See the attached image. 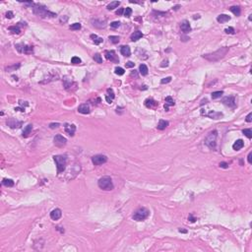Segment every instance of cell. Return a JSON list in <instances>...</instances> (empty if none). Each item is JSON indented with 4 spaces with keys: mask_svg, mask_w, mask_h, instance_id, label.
I'll return each mask as SVG.
<instances>
[{
    "mask_svg": "<svg viewBox=\"0 0 252 252\" xmlns=\"http://www.w3.org/2000/svg\"><path fill=\"white\" fill-rule=\"evenodd\" d=\"M120 52H121V54H122L123 56H126V57L130 56V54H131L130 47L128 46V45H122V46H121V48H120Z\"/></svg>",
    "mask_w": 252,
    "mask_h": 252,
    "instance_id": "cell-21",
    "label": "cell"
},
{
    "mask_svg": "<svg viewBox=\"0 0 252 252\" xmlns=\"http://www.w3.org/2000/svg\"><path fill=\"white\" fill-rule=\"evenodd\" d=\"M149 215H150V211L148 210L147 208L142 207V208L137 209L134 212V214L132 215V218L135 220H137V222H141V220H146L148 217H149Z\"/></svg>",
    "mask_w": 252,
    "mask_h": 252,
    "instance_id": "cell-5",
    "label": "cell"
},
{
    "mask_svg": "<svg viewBox=\"0 0 252 252\" xmlns=\"http://www.w3.org/2000/svg\"><path fill=\"white\" fill-rule=\"evenodd\" d=\"M90 37L93 40V42H94V44H100V43H101V42H103V41H104V40H103V37H98L97 35H94V34H93V35H91V36H90Z\"/></svg>",
    "mask_w": 252,
    "mask_h": 252,
    "instance_id": "cell-28",
    "label": "cell"
},
{
    "mask_svg": "<svg viewBox=\"0 0 252 252\" xmlns=\"http://www.w3.org/2000/svg\"><path fill=\"white\" fill-rule=\"evenodd\" d=\"M170 81H171V77L169 76V77L162 79V80H161V84H168V83H169Z\"/></svg>",
    "mask_w": 252,
    "mask_h": 252,
    "instance_id": "cell-45",
    "label": "cell"
},
{
    "mask_svg": "<svg viewBox=\"0 0 252 252\" xmlns=\"http://www.w3.org/2000/svg\"><path fill=\"white\" fill-rule=\"evenodd\" d=\"M13 16H14V14H13L12 11H8V12L6 13V18H7V19H12Z\"/></svg>",
    "mask_w": 252,
    "mask_h": 252,
    "instance_id": "cell-47",
    "label": "cell"
},
{
    "mask_svg": "<svg viewBox=\"0 0 252 252\" xmlns=\"http://www.w3.org/2000/svg\"><path fill=\"white\" fill-rule=\"evenodd\" d=\"M231 20V17L229 15H226V14H220V15H219L218 17H217V21L219 22V23H226V22H229Z\"/></svg>",
    "mask_w": 252,
    "mask_h": 252,
    "instance_id": "cell-23",
    "label": "cell"
},
{
    "mask_svg": "<svg viewBox=\"0 0 252 252\" xmlns=\"http://www.w3.org/2000/svg\"><path fill=\"white\" fill-rule=\"evenodd\" d=\"M246 121L247 122H251L252 121V112L248 113V115L246 116Z\"/></svg>",
    "mask_w": 252,
    "mask_h": 252,
    "instance_id": "cell-53",
    "label": "cell"
},
{
    "mask_svg": "<svg viewBox=\"0 0 252 252\" xmlns=\"http://www.w3.org/2000/svg\"><path fill=\"white\" fill-rule=\"evenodd\" d=\"M220 168H229V163L223 162V163H220Z\"/></svg>",
    "mask_w": 252,
    "mask_h": 252,
    "instance_id": "cell-50",
    "label": "cell"
},
{
    "mask_svg": "<svg viewBox=\"0 0 252 252\" xmlns=\"http://www.w3.org/2000/svg\"><path fill=\"white\" fill-rule=\"evenodd\" d=\"M63 85H64V88L67 90V91H72V86L74 87H77V85L75 82H73V80L69 77H64L63 79Z\"/></svg>",
    "mask_w": 252,
    "mask_h": 252,
    "instance_id": "cell-12",
    "label": "cell"
},
{
    "mask_svg": "<svg viewBox=\"0 0 252 252\" xmlns=\"http://www.w3.org/2000/svg\"><path fill=\"white\" fill-rule=\"evenodd\" d=\"M251 157H252V153L250 152V153H249V154H248V157H247V160H248V163H252Z\"/></svg>",
    "mask_w": 252,
    "mask_h": 252,
    "instance_id": "cell-55",
    "label": "cell"
},
{
    "mask_svg": "<svg viewBox=\"0 0 252 252\" xmlns=\"http://www.w3.org/2000/svg\"><path fill=\"white\" fill-rule=\"evenodd\" d=\"M243 146H244V142L242 141L241 139H238V140H236V141L233 143L232 149H233L234 151H239L240 149L243 148Z\"/></svg>",
    "mask_w": 252,
    "mask_h": 252,
    "instance_id": "cell-20",
    "label": "cell"
},
{
    "mask_svg": "<svg viewBox=\"0 0 252 252\" xmlns=\"http://www.w3.org/2000/svg\"><path fill=\"white\" fill-rule=\"evenodd\" d=\"M20 63H18V64H14V65H11V66H8V67H6V71L7 72H11V71H16L18 68H20Z\"/></svg>",
    "mask_w": 252,
    "mask_h": 252,
    "instance_id": "cell-33",
    "label": "cell"
},
{
    "mask_svg": "<svg viewBox=\"0 0 252 252\" xmlns=\"http://www.w3.org/2000/svg\"><path fill=\"white\" fill-rule=\"evenodd\" d=\"M223 94H224V92H223V91H217V92H213V93H212V99H213V100L219 99V98H220V97L223 96Z\"/></svg>",
    "mask_w": 252,
    "mask_h": 252,
    "instance_id": "cell-34",
    "label": "cell"
},
{
    "mask_svg": "<svg viewBox=\"0 0 252 252\" xmlns=\"http://www.w3.org/2000/svg\"><path fill=\"white\" fill-rule=\"evenodd\" d=\"M180 29H181V31L183 32L184 34L189 33V32L191 31V27H190L189 22L187 21V20H184V21L181 22V23H180Z\"/></svg>",
    "mask_w": 252,
    "mask_h": 252,
    "instance_id": "cell-15",
    "label": "cell"
},
{
    "mask_svg": "<svg viewBox=\"0 0 252 252\" xmlns=\"http://www.w3.org/2000/svg\"><path fill=\"white\" fill-rule=\"evenodd\" d=\"M143 37V34H142V32L140 31H136L134 32L133 34L131 35V37H130V40H131L132 42H137L138 40H140L141 37Z\"/></svg>",
    "mask_w": 252,
    "mask_h": 252,
    "instance_id": "cell-24",
    "label": "cell"
},
{
    "mask_svg": "<svg viewBox=\"0 0 252 252\" xmlns=\"http://www.w3.org/2000/svg\"><path fill=\"white\" fill-rule=\"evenodd\" d=\"M145 105L147 106L148 108H155L158 105V103L153 99H147L145 100Z\"/></svg>",
    "mask_w": 252,
    "mask_h": 252,
    "instance_id": "cell-22",
    "label": "cell"
},
{
    "mask_svg": "<svg viewBox=\"0 0 252 252\" xmlns=\"http://www.w3.org/2000/svg\"><path fill=\"white\" fill-rule=\"evenodd\" d=\"M178 8H179V5H176L173 9H174V10H178Z\"/></svg>",
    "mask_w": 252,
    "mask_h": 252,
    "instance_id": "cell-60",
    "label": "cell"
},
{
    "mask_svg": "<svg viewBox=\"0 0 252 252\" xmlns=\"http://www.w3.org/2000/svg\"><path fill=\"white\" fill-rule=\"evenodd\" d=\"M225 32H226V34H230V35H233L234 34V29L233 28H231V27H230V28H226V30H225Z\"/></svg>",
    "mask_w": 252,
    "mask_h": 252,
    "instance_id": "cell-46",
    "label": "cell"
},
{
    "mask_svg": "<svg viewBox=\"0 0 252 252\" xmlns=\"http://www.w3.org/2000/svg\"><path fill=\"white\" fill-rule=\"evenodd\" d=\"M59 126H60V124H59V123H50V124H49V128L54 129V128H58Z\"/></svg>",
    "mask_w": 252,
    "mask_h": 252,
    "instance_id": "cell-48",
    "label": "cell"
},
{
    "mask_svg": "<svg viewBox=\"0 0 252 252\" xmlns=\"http://www.w3.org/2000/svg\"><path fill=\"white\" fill-rule=\"evenodd\" d=\"M53 160L56 163V168H57V173L63 172L66 168V164H67V158L66 156H62V155H57L54 156Z\"/></svg>",
    "mask_w": 252,
    "mask_h": 252,
    "instance_id": "cell-3",
    "label": "cell"
},
{
    "mask_svg": "<svg viewBox=\"0 0 252 252\" xmlns=\"http://www.w3.org/2000/svg\"><path fill=\"white\" fill-rule=\"evenodd\" d=\"M92 23H93V26L96 27V28H105L106 26V22L105 20H98V19H94V20H92Z\"/></svg>",
    "mask_w": 252,
    "mask_h": 252,
    "instance_id": "cell-19",
    "label": "cell"
},
{
    "mask_svg": "<svg viewBox=\"0 0 252 252\" xmlns=\"http://www.w3.org/2000/svg\"><path fill=\"white\" fill-rule=\"evenodd\" d=\"M123 13H124V9H123V8H120V9H118V10L116 11V15H118V16L122 15Z\"/></svg>",
    "mask_w": 252,
    "mask_h": 252,
    "instance_id": "cell-52",
    "label": "cell"
},
{
    "mask_svg": "<svg viewBox=\"0 0 252 252\" xmlns=\"http://www.w3.org/2000/svg\"><path fill=\"white\" fill-rule=\"evenodd\" d=\"M119 26H120V23L117 21H114V22H112V23H110V28H111V29H117Z\"/></svg>",
    "mask_w": 252,
    "mask_h": 252,
    "instance_id": "cell-44",
    "label": "cell"
},
{
    "mask_svg": "<svg viewBox=\"0 0 252 252\" xmlns=\"http://www.w3.org/2000/svg\"><path fill=\"white\" fill-rule=\"evenodd\" d=\"M193 18H194V19H199V18H200V15H195L194 17H193Z\"/></svg>",
    "mask_w": 252,
    "mask_h": 252,
    "instance_id": "cell-59",
    "label": "cell"
},
{
    "mask_svg": "<svg viewBox=\"0 0 252 252\" xmlns=\"http://www.w3.org/2000/svg\"><path fill=\"white\" fill-rule=\"evenodd\" d=\"M107 96L105 97V100H106V101L108 103V104H111L112 103V100H113V99H114V93H113V90L112 89H107Z\"/></svg>",
    "mask_w": 252,
    "mask_h": 252,
    "instance_id": "cell-25",
    "label": "cell"
},
{
    "mask_svg": "<svg viewBox=\"0 0 252 252\" xmlns=\"http://www.w3.org/2000/svg\"><path fill=\"white\" fill-rule=\"evenodd\" d=\"M15 46L20 53H26V54L33 53V46H31V45H26L24 43H18Z\"/></svg>",
    "mask_w": 252,
    "mask_h": 252,
    "instance_id": "cell-7",
    "label": "cell"
},
{
    "mask_svg": "<svg viewBox=\"0 0 252 252\" xmlns=\"http://www.w3.org/2000/svg\"><path fill=\"white\" fill-rule=\"evenodd\" d=\"M242 133H243L248 139H251L252 138V130L250 129V128H248V129H243V130H242Z\"/></svg>",
    "mask_w": 252,
    "mask_h": 252,
    "instance_id": "cell-36",
    "label": "cell"
},
{
    "mask_svg": "<svg viewBox=\"0 0 252 252\" xmlns=\"http://www.w3.org/2000/svg\"><path fill=\"white\" fill-rule=\"evenodd\" d=\"M32 130H33V125L32 124H29V125H27L26 126V128L24 129V131H23V137H28L30 134H31V132H32Z\"/></svg>",
    "mask_w": 252,
    "mask_h": 252,
    "instance_id": "cell-27",
    "label": "cell"
},
{
    "mask_svg": "<svg viewBox=\"0 0 252 252\" xmlns=\"http://www.w3.org/2000/svg\"><path fill=\"white\" fill-rule=\"evenodd\" d=\"M188 220H190V222H191V223H194L195 220H196V218H194V217H193V215H192V214H190V215H189V217H188Z\"/></svg>",
    "mask_w": 252,
    "mask_h": 252,
    "instance_id": "cell-54",
    "label": "cell"
},
{
    "mask_svg": "<svg viewBox=\"0 0 252 252\" xmlns=\"http://www.w3.org/2000/svg\"><path fill=\"white\" fill-rule=\"evenodd\" d=\"M94 60L96 61V62H98V63H103V58H101V55L100 54H99V53H96L94 55Z\"/></svg>",
    "mask_w": 252,
    "mask_h": 252,
    "instance_id": "cell-39",
    "label": "cell"
},
{
    "mask_svg": "<svg viewBox=\"0 0 252 252\" xmlns=\"http://www.w3.org/2000/svg\"><path fill=\"white\" fill-rule=\"evenodd\" d=\"M125 65H126V67H127V68H132V67H134V65H135V64L132 62V61H128Z\"/></svg>",
    "mask_w": 252,
    "mask_h": 252,
    "instance_id": "cell-49",
    "label": "cell"
},
{
    "mask_svg": "<svg viewBox=\"0 0 252 252\" xmlns=\"http://www.w3.org/2000/svg\"><path fill=\"white\" fill-rule=\"evenodd\" d=\"M78 111L82 114H89L91 109H90V105L88 104H83L80 105L78 107Z\"/></svg>",
    "mask_w": 252,
    "mask_h": 252,
    "instance_id": "cell-17",
    "label": "cell"
},
{
    "mask_svg": "<svg viewBox=\"0 0 252 252\" xmlns=\"http://www.w3.org/2000/svg\"><path fill=\"white\" fill-rule=\"evenodd\" d=\"M61 216H62V211L60 210V209H54V210H52L50 212V218L53 220H59L61 218Z\"/></svg>",
    "mask_w": 252,
    "mask_h": 252,
    "instance_id": "cell-14",
    "label": "cell"
},
{
    "mask_svg": "<svg viewBox=\"0 0 252 252\" xmlns=\"http://www.w3.org/2000/svg\"><path fill=\"white\" fill-rule=\"evenodd\" d=\"M53 142H54V145L56 146V147L58 148H63L65 145H66V143H67V140H66V138L65 137H63L62 135H60V134H58V135H56V136L54 137V139H53Z\"/></svg>",
    "mask_w": 252,
    "mask_h": 252,
    "instance_id": "cell-10",
    "label": "cell"
},
{
    "mask_svg": "<svg viewBox=\"0 0 252 252\" xmlns=\"http://www.w3.org/2000/svg\"><path fill=\"white\" fill-rule=\"evenodd\" d=\"M168 121L167 120H163V119H161V120L159 121V123H158V126L157 128L159 129V130H164L168 126Z\"/></svg>",
    "mask_w": 252,
    "mask_h": 252,
    "instance_id": "cell-26",
    "label": "cell"
},
{
    "mask_svg": "<svg viewBox=\"0 0 252 252\" xmlns=\"http://www.w3.org/2000/svg\"><path fill=\"white\" fill-rule=\"evenodd\" d=\"M168 60H163V62H162V64H161V67H168Z\"/></svg>",
    "mask_w": 252,
    "mask_h": 252,
    "instance_id": "cell-51",
    "label": "cell"
},
{
    "mask_svg": "<svg viewBox=\"0 0 252 252\" xmlns=\"http://www.w3.org/2000/svg\"><path fill=\"white\" fill-rule=\"evenodd\" d=\"M64 129H65V132L70 135V136H74L75 132H76V126L74 124H68V123H65L64 125Z\"/></svg>",
    "mask_w": 252,
    "mask_h": 252,
    "instance_id": "cell-13",
    "label": "cell"
},
{
    "mask_svg": "<svg viewBox=\"0 0 252 252\" xmlns=\"http://www.w3.org/2000/svg\"><path fill=\"white\" fill-rule=\"evenodd\" d=\"M205 115L208 116V117H210V118H212V119H220V118L223 117V113H222V112H218V111L212 110V111H210L209 113H207V114H205Z\"/></svg>",
    "mask_w": 252,
    "mask_h": 252,
    "instance_id": "cell-18",
    "label": "cell"
},
{
    "mask_svg": "<svg viewBox=\"0 0 252 252\" xmlns=\"http://www.w3.org/2000/svg\"><path fill=\"white\" fill-rule=\"evenodd\" d=\"M166 105H168V106L174 105V100H173L171 97H167L166 98Z\"/></svg>",
    "mask_w": 252,
    "mask_h": 252,
    "instance_id": "cell-38",
    "label": "cell"
},
{
    "mask_svg": "<svg viewBox=\"0 0 252 252\" xmlns=\"http://www.w3.org/2000/svg\"><path fill=\"white\" fill-rule=\"evenodd\" d=\"M108 40H109V42H112V43H118L119 42V37H117V36H109L108 37Z\"/></svg>",
    "mask_w": 252,
    "mask_h": 252,
    "instance_id": "cell-37",
    "label": "cell"
},
{
    "mask_svg": "<svg viewBox=\"0 0 252 252\" xmlns=\"http://www.w3.org/2000/svg\"><path fill=\"white\" fill-rule=\"evenodd\" d=\"M33 11H34V14H36L38 17H42V18H45V17L54 18V17H56L55 13L48 11L45 6L41 5V4H35V6L33 7Z\"/></svg>",
    "mask_w": 252,
    "mask_h": 252,
    "instance_id": "cell-2",
    "label": "cell"
},
{
    "mask_svg": "<svg viewBox=\"0 0 252 252\" xmlns=\"http://www.w3.org/2000/svg\"><path fill=\"white\" fill-rule=\"evenodd\" d=\"M230 10H231V12H232L235 16H239L240 15V13H241L240 8H239L238 6H231V8H230Z\"/></svg>",
    "mask_w": 252,
    "mask_h": 252,
    "instance_id": "cell-32",
    "label": "cell"
},
{
    "mask_svg": "<svg viewBox=\"0 0 252 252\" xmlns=\"http://www.w3.org/2000/svg\"><path fill=\"white\" fill-rule=\"evenodd\" d=\"M6 123H7V125L9 126V127H11V128H19V127H21V125H22V122L17 121L16 119H14V118L8 119Z\"/></svg>",
    "mask_w": 252,
    "mask_h": 252,
    "instance_id": "cell-16",
    "label": "cell"
},
{
    "mask_svg": "<svg viewBox=\"0 0 252 252\" xmlns=\"http://www.w3.org/2000/svg\"><path fill=\"white\" fill-rule=\"evenodd\" d=\"M92 162L94 166H100L107 162V157L105 155H96L92 158Z\"/></svg>",
    "mask_w": 252,
    "mask_h": 252,
    "instance_id": "cell-8",
    "label": "cell"
},
{
    "mask_svg": "<svg viewBox=\"0 0 252 252\" xmlns=\"http://www.w3.org/2000/svg\"><path fill=\"white\" fill-rule=\"evenodd\" d=\"M148 67L145 65V64H141L140 66H139V72H140V74L141 75H143V76H146L148 74Z\"/></svg>",
    "mask_w": 252,
    "mask_h": 252,
    "instance_id": "cell-30",
    "label": "cell"
},
{
    "mask_svg": "<svg viewBox=\"0 0 252 252\" xmlns=\"http://www.w3.org/2000/svg\"><path fill=\"white\" fill-rule=\"evenodd\" d=\"M124 16L125 17H130L131 16V14H132V9L131 8H129V7H127L126 9H124Z\"/></svg>",
    "mask_w": 252,
    "mask_h": 252,
    "instance_id": "cell-42",
    "label": "cell"
},
{
    "mask_svg": "<svg viewBox=\"0 0 252 252\" xmlns=\"http://www.w3.org/2000/svg\"><path fill=\"white\" fill-rule=\"evenodd\" d=\"M217 137H218V132L216 130L210 132L209 135L206 137V139H205V145H207L212 150H216V147H217Z\"/></svg>",
    "mask_w": 252,
    "mask_h": 252,
    "instance_id": "cell-6",
    "label": "cell"
},
{
    "mask_svg": "<svg viewBox=\"0 0 252 252\" xmlns=\"http://www.w3.org/2000/svg\"><path fill=\"white\" fill-rule=\"evenodd\" d=\"M178 231H179V232H182V233H186V232H187V231H185V230H181V229H179Z\"/></svg>",
    "mask_w": 252,
    "mask_h": 252,
    "instance_id": "cell-57",
    "label": "cell"
},
{
    "mask_svg": "<svg viewBox=\"0 0 252 252\" xmlns=\"http://www.w3.org/2000/svg\"><path fill=\"white\" fill-rule=\"evenodd\" d=\"M114 72H115L116 75H118V76H121V75H123L124 74V69L121 68V67H115V69H114Z\"/></svg>",
    "mask_w": 252,
    "mask_h": 252,
    "instance_id": "cell-40",
    "label": "cell"
},
{
    "mask_svg": "<svg viewBox=\"0 0 252 252\" xmlns=\"http://www.w3.org/2000/svg\"><path fill=\"white\" fill-rule=\"evenodd\" d=\"M71 63H73V64H80L81 63V59L79 57H77V56H73L72 59H71Z\"/></svg>",
    "mask_w": 252,
    "mask_h": 252,
    "instance_id": "cell-43",
    "label": "cell"
},
{
    "mask_svg": "<svg viewBox=\"0 0 252 252\" xmlns=\"http://www.w3.org/2000/svg\"><path fill=\"white\" fill-rule=\"evenodd\" d=\"M222 103L224 104L225 105H226V106H229V107H235V99H234V97H225L224 99H223V100H222Z\"/></svg>",
    "mask_w": 252,
    "mask_h": 252,
    "instance_id": "cell-11",
    "label": "cell"
},
{
    "mask_svg": "<svg viewBox=\"0 0 252 252\" xmlns=\"http://www.w3.org/2000/svg\"><path fill=\"white\" fill-rule=\"evenodd\" d=\"M98 185L100 189L105 190V191H110L113 189V183H112V179L109 176H103L99 179L98 181Z\"/></svg>",
    "mask_w": 252,
    "mask_h": 252,
    "instance_id": "cell-4",
    "label": "cell"
},
{
    "mask_svg": "<svg viewBox=\"0 0 252 252\" xmlns=\"http://www.w3.org/2000/svg\"><path fill=\"white\" fill-rule=\"evenodd\" d=\"M56 230L60 231L61 233H63V232H64V230H62V227H60V226H57V227H56Z\"/></svg>",
    "mask_w": 252,
    "mask_h": 252,
    "instance_id": "cell-56",
    "label": "cell"
},
{
    "mask_svg": "<svg viewBox=\"0 0 252 252\" xmlns=\"http://www.w3.org/2000/svg\"><path fill=\"white\" fill-rule=\"evenodd\" d=\"M163 107H164V110H166V111H168V105H164V106H163Z\"/></svg>",
    "mask_w": 252,
    "mask_h": 252,
    "instance_id": "cell-58",
    "label": "cell"
},
{
    "mask_svg": "<svg viewBox=\"0 0 252 252\" xmlns=\"http://www.w3.org/2000/svg\"><path fill=\"white\" fill-rule=\"evenodd\" d=\"M119 5H120L119 1H113V2H110L109 4L106 6V8H107V10H113L114 8H117Z\"/></svg>",
    "mask_w": 252,
    "mask_h": 252,
    "instance_id": "cell-29",
    "label": "cell"
},
{
    "mask_svg": "<svg viewBox=\"0 0 252 252\" xmlns=\"http://www.w3.org/2000/svg\"><path fill=\"white\" fill-rule=\"evenodd\" d=\"M105 56L107 60H109V61H111V62L119 63V58H118V56L116 55V53L114 50H105Z\"/></svg>",
    "mask_w": 252,
    "mask_h": 252,
    "instance_id": "cell-9",
    "label": "cell"
},
{
    "mask_svg": "<svg viewBox=\"0 0 252 252\" xmlns=\"http://www.w3.org/2000/svg\"><path fill=\"white\" fill-rule=\"evenodd\" d=\"M227 52H229V47L224 46L219 48L218 50H216L214 52L204 54L203 58L206 59V60H208V61H210V62H216V61H219L220 59H223L226 55Z\"/></svg>",
    "mask_w": 252,
    "mask_h": 252,
    "instance_id": "cell-1",
    "label": "cell"
},
{
    "mask_svg": "<svg viewBox=\"0 0 252 252\" xmlns=\"http://www.w3.org/2000/svg\"><path fill=\"white\" fill-rule=\"evenodd\" d=\"M2 184H3L4 186H6V187H12V186H14V181H13L12 179L4 178L3 180H2Z\"/></svg>",
    "mask_w": 252,
    "mask_h": 252,
    "instance_id": "cell-31",
    "label": "cell"
},
{
    "mask_svg": "<svg viewBox=\"0 0 252 252\" xmlns=\"http://www.w3.org/2000/svg\"><path fill=\"white\" fill-rule=\"evenodd\" d=\"M70 29L71 30H74V31H77V30H80L81 29V24L80 23H74L70 26Z\"/></svg>",
    "mask_w": 252,
    "mask_h": 252,
    "instance_id": "cell-41",
    "label": "cell"
},
{
    "mask_svg": "<svg viewBox=\"0 0 252 252\" xmlns=\"http://www.w3.org/2000/svg\"><path fill=\"white\" fill-rule=\"evenodd\" d=\"M9 31H10L11 33H13V34H17V35H19V34L21 33V30H20V28H19L18 26L9 27Z\"/></svg>",
    "mask_w": 252,
    "mask_h": 252,
    "instance_id": "cell-35",
    "label": "cell"
}]
</instances>
